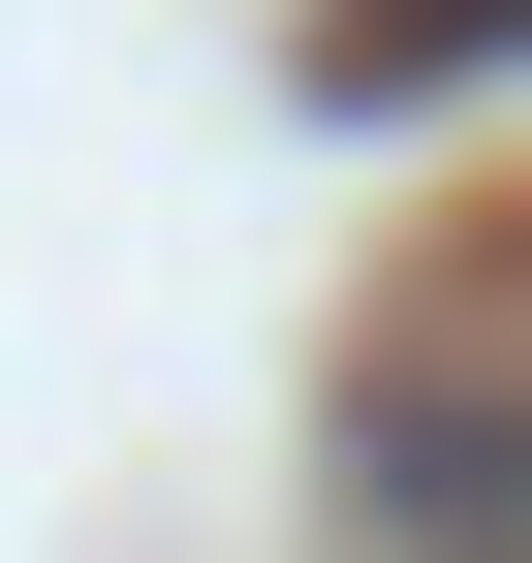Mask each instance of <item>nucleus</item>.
<instances>
[{"label":"nucleus","mask_w":532,"mask_h":563,"mask_svg":"<svg viewBox=\"0 0 532 563\" xmlns=\"http://www.w3.org/2000/svg\"><path fill=\"white\" fill-rule=\"evenodd\" d=\"M376 532L408 563H532V407H376Z\"/></svg>","instance_id":"nucleus-1"},{"label":"nucleus","mask_w":532,"mask_h":563,"mask_svg":"<svg viewBox=\"0 0 532 563\" xmlns=\"http://www.w3.org/2000/svg\"><path fill=\"white\" fill-rule=\"evenodd\" d=\"M470 32L532 63V0H345V95H408V63H470Z\"/></svg>","instance_id":"nucleus-2"}]
</instances>
